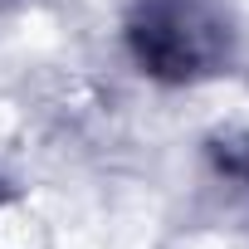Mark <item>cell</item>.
I'll return each mask as SVG.
<instances>
[{
  "mask_svg": "<svg viewBox=\"0 0 249 249\" xmlns=\"http://www.w3.org/2000/svg\"><path fill=\"white\" fill-rule=\"evenodd\" d=\"M132 39H137L142 64H152V73H166V78L205 73V64H215L220 49H225L220 25H205L200 5H181V0L147 5Z\"/></svg>",
  "mask_w": 249,
  "mask_h": 249,
  "instance_id": "obj_1",
  "label": "cell"
}]
</instances>
